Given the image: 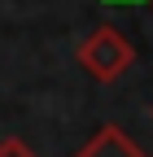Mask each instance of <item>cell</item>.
I'll list each match as a JSON object with an SVG mask.
<instances>
[{
	"label": "cell",
	"instance_id": "obj_1",
	"mask_svg": "<svg viewBox=\"0 0 153 157\" xmlns=\"http://www.w3.org/2000/svg\"><path fill=\"white\" fill-rule=\"evenodd\" d=\"M131 61H136L131 39H127L118 26H109V22H101V26L79 44V66L96 78V83H114Z\"/></svg>",
	"mask_w": 153,
	"mask_h": 157
},
{
	"label": "cell",
	"instance_id": "obj_2",
	"mask_svg": "<svg viewBox=\"0 0 153 157\" xmlns=\"http://www.w3.org/2000/svg\"><path fill=\"white\" fill-rule=\"evenodd\" d=\"M74 157H149L136 140H131V135L123 131V127H114V122H105L96 135H92V140L74 153Z\"/></svg>",
	"mask_w": 153,
	"mask_h": 157
},
{
	"label": "cell",
	"instance_id": "obj_3",
	"mask_svg": "<svg viewBox=\"0 0 153 157\" xmlns=\"http://www.w3.org/2000/svg\"><path fill=\"white\" fill-rule=\"evenodd\" d=\"M0 157H35V148H31V144H22V140H13V135H9V140H0Z\"/></svg>",
	"mask_w": 153,
	"mask_h": 157
}]
</instances>
